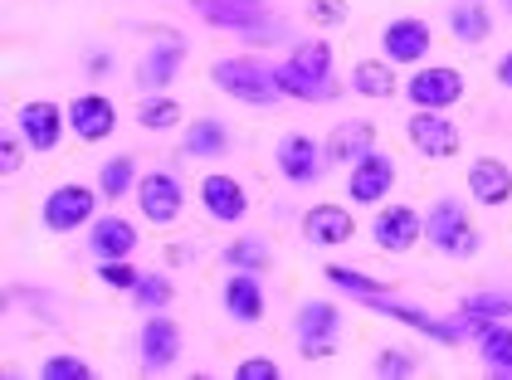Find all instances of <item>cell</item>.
<instances>
[{
	"label": "cell",
	"instance_id": "obj_1",
	"mask_svg": "<svg viewBox=\"0 0 512 380\" xmlns=\"http://www.w3.org/2000/svg\"><path fill=\"white\" fill-rule=\"evenodd\" d=\"M210 78H215V88H220L225 98L249 103V108H269V103L283 98V93H278L274 69H264V64H259V59H249V54H239V59H220V64L210 69Z\"/></svg>",
	"mask_w": 512,
	"mask_h": 380
},
{
	"label": "cell",
	"instance_id": "obj_2",
	"mask_svg": "<svg viewBox=\"0 0 512 380\" xmlns=\"http://www.w3.org/2000/svg\"><path fill=\"white\" fill-rule=\"evenodd\" d=\"M425 234H430V244L439 254H449V259H473L478 249H483V234L469 225V210L459 205V200H434L430 220H425Z\"/></svg>",
	"mask_w": 512,
	"mask_h": 380
},
{
	"label": "cell",
	"instance_id": "obj_3",
	"mask_svg": "<svg viewBox=\"0 0 512 380\" xmlns=\"http://www.w3.org/2000/svg\"><path fill=\"white\" fill-rule=\"evenodd\" d=\"M293 332H298V351H303L308 361H327V356L337 351V337H342V312H337V303L308 298V303L298 307Z\"/></svg>",
	"mask_w": 512,
	"mask_h": 380
},
{
	"label": "cell",
	"instance_id": "obj_4",
	"mask_svg": "<svg viewBox=\"0 0 512 380\" xmlns=\"http://www.w3.org/2000/svg\"><path fill=\"white\" fill-rule=\"evenodd\" d=\"M98 195L103 190L93 186H79V181H69V186H54L44 195L40 205V220L49 234H69V229H79L93 220V210H98Z\"/></svg>",
	"mask_w": 512,
	"mask_h": 380
},
{
	"label": "cell",
	"instance_id": "obj_5",
	"mask_svg": "<svg viewBox=\"0 0 512 380\" xmlns=\"http://www.w3.org/2000/svg\"><path fill=\"white\" fill-rule=\"evenodd\" d=\"M405 137H410L415 152L430 156V161H444V156L459 152V127L439 113V108H415L410 122H405Z\"/></svg>",
	"mask_w": 512,
	"mask_h": 380
},
{
	"label": "cell",
	"instance_id": "obj_6",
	"mask_svg": "<svg viewBox=\"0 0 512 380\" xmlns=\"http://www.w3.org/2000/svg\"><path fill=\"white\" fill-rule=\"evenodd\" d=\"M137 205H142V215H147L152 225L181 220V210H186V186H181V176H171V171H147V176L137 181Z\"/></svg>",
	"mask_w": 512,
	"mask_h": 380
},
{
	"label": "cell",
	"instance_id": "obj_7",
	"mask_svg": "<svg viewBox=\"0 0 512 380\" xmlns=\"http://www.w3.org/2000/svg\"><path fill=\"white\" fill-rule=\"evenodd\" d=\"M274 161H278V176H283V181H293V186H313L317 176H322L327 152L317 147L308 132H283L278 147H274Z\"/></svg>",
	"mask_w": 512,
	"mask_h": 380
},
{
	"label": "cell",
	"instance_id": "obj_8",
	"mask_svg": "<svg viewBox=\"0 0 512 380\" xmlns=\"http://www.w3.org/2000/svg\"><path fill=\"white\" fill-rule=\"evenodd\" d=\"M64 122H69V113H64L59 103H49V98H30V103H20V113H15V127H20L25 147H35V152H54V147H59Z\"/></svg>",
	"mask_w": 512,
	"mask_h": 380
},
{
	"label": "cell",
	"instance_id": "obj_9",
	"mask_svg": "<svg viewBox=\"0 0 512 380\" xmlns=\"http://www.w3.org/2000/svg\"><path fill=\"white\" fill-rule=\"evenodd\" d=\"M430 44H434V30H430V20H420V15H400V20H391L381 30V54L391 64H410L415 69L430 54Z\"/></svg>",
	"mask_w": 512,
	"mask_h": 380
},
{
	"label": "cell",
	"instance_id": "obj_10",
	"mask_svg": "<svg viewBox=\"0 0 512 380\" xmlns=\"http://www.w3.org/2000/svg\"><path fill=\"white\" fill-rule=\"evenodd\" d=\"M405 98L415 103V108H454L459 98H464V74L459 69H439V64H430V69H415L410 74V83H405Z\"/></svg>",
	"mask_w": 512,
	"mask_h": 380
},
{
	"label": "cell",
	"instance_id": "obj_11",
	"mask_svg": "<svg viewBox=\"0 0 512 380\" xmlns=\"http://www.w3.org/2000/svg\"><path fill=\"white\" fill-rule=\"evenodd\" d=\"M200 205H205V215L215 220V225H239L244 215H249V195L239 186L235 176H225V171H210L205 181H200Z\"/></svg>",
	"mask_w": 512,
	"mask_h": 380
},
{
	"label": "cell",
	"instance_id": "obj_12",
	"mask_svg": "<svg viewBox=\"0 0 512 380\" xmlns=\"http://www.w3.org/2000/svg\"><path fill=\"white\" fill-rule=\"evenodd\" d=\"M64 113H69V132H74L79 142H103V137H113V127H118V108H113V98H103V93H79Z\"/></svg>",
	"mask_w": 512,
	"mask_h": 380
},
{
	"label": "cell",
	"instance_id": "obj_13",
	"mask_svg": "<svg viewBox=\"0 0 512 380\" xmlns=\"http://www.w3.org/2000/svg\"><path fill=\"white\" fill-rule=\"evenodd\" d=\"M391 186H395V161L386 152H366L352 166V176H347V200L376 205V200L391 195Z\"/></svg>",
	"mask_w": 512,
	"mask_h": 380
},
{
	"label": "cell",
	"instance_id": "obj_14",
	"mask_svg": "<svg viewBox=\"0 0 512 380\" xmlns=\"http://www.w3.org/2000/svg\"><path fill=\"white\" fill-rule=\"evenodd\" d=\"M376 249H386V254H410L415 249V239L425 234V220L410 210V205H386L381 215H376Z\"/></svg>",
	"mask_w": 512,
	"mask_h": 380
},
{
	"label": "cell",
	"instance_id": "obj_15",
	"mask_svg": "<svg viewBox=\"0 0 512 380\" xmlns=\"http://www.w3.org/2000/svg\"><path fill=\"white\" fill-rule=\"evenodd\" d=\"M137 351H142V366H147V371H166V366L181 356V327H176V317L152 312V317L142 322Z\"/></svg>",
	"mask_w": 512,
	"mask_h": 380
},
{
	"label": "cell",
	"instance_id": "obj_16",
	"mask_svg": "<svg viewBox=\"0 0 512 380\" xmlns=\"http://www.w3.org/2000/svg\"><path fill=\"white\" fill-rule=\"evenodd\" d=\"M356 234V220L347 205H313L308 215H303V239L313 244V249H332V244H347Z\"/></svg>",
	"mask_w": 512,
	"mask_h": 380
},
{
	"label": "cell",
	"instance_id": "obj_17",
	"mask_svg": "<svg viewBox=\"0 0 512 380\" xmlns=\"http://www.w3.org/2000/svg\"><path fill=\"white\" fill-rule=\"evenodd\" d=\"M322 152H327V161H337V166H356L366 152H376V122H366V117L337 122V127L327 132Z\"/></svg>",
	"mask_w": 512,
	"mask_h": 380
},
{
	"label": "cell",
	"instance_id": "obj_18",
	"mask_svg": "<svg viewBox=\"0 0 512 380\" xmlns=\"http://www.w3.org/2000/svg\"><path fill=\"white\" fill-rule=\"evenodd\" d=\"M191 5H196L200 20H210L220 30H244V35L269 20V5L264 0H191Z\"/></svg>",
	"mask_w": 512,
	"mask_h": 380
},
{
	"label": "cell",
	"instance_id": "obj_19",
	"mask_svg": "<svg viewBox=\"0 0 512 380\" xmlns=\"http://www.w3.org/2000/svg\"><path fill=\"white\" fill-rule=\"evenodd\" d=\"M469 195L478 205H488V210L508 205L512 200V166L498 161V156H478L469 166Z\"/></svg>",
	"mask_w": 512,
	"mask_h": 380
},
{
	"label": "cell",
	"instance_id": "obj_20",
	"mask_svg": "<svg viewBox=\"0 0 512 380\" xmlns=\"http://www.w3.org/2000/svg\"><path fill=\"white\" fill-rule=\"evenodd\" d=\"M186 64V39H161L152 44L147 54H142V64H137V88H147V93H161L176 69Z\"/></svg>",
	"mask_w": 512,
	"mask_h": 380
},
{
	"label": "cell",
	"instance_id": "obj_21",
	"mask_svg": "<svg viewBox=\"0 0 512 380\" xmlns=\"http://www.w3.org/2000/svg\"><path fill=\"white\" fill-rule=\"evenodd\" d=\"M88 249H93V259H127L137 249V229L122 215H103L88 229Z\"/></svg>",
	"mask_w": 512,
	"mask_h": 380
},
{
	"label": "cell",
	"instance_id": "obj_22",
	"mask_svg": "<svg viewBox=\"0 0 512 380\" xmlns=\"http://www.w3.org/2000/svg\"><path fill=\"white\" fill-rule=\"evenodd\" d=\"M225 312L235 322H259L264 317V288L254 268H235V278L225 283Z\"/></svg>",
	"mask_w": 512,
	"mask_h": 380
},
{
	"label": "cell",
	"instance_id": "obj_23",
	"mask_svg": "<svg viewBox=\"0 0 512 380\" xmlns=\"http://www.w3.org/2000/svg\"><path fill=\"white\" fill-rule=\"evenodd\" d=\"M181 152L186 156H225L230 152V127L220 117H196L181 137Z\"/></svg>",
	"mask_w": 512,
	"mask_h": 380
},
{
	"label": "cell",
	"instance_id": "obj_24",
	"mask_svg": "<svg viewBox=\"0 0 512 380\" xmlns=\"http://www.w3.org/2000/svg\"><path fill=\"white\" fill-rule=\"evenodd\" d=\"M449 30H454L459 44H483V39L493 35V15L478 0H454L449 5Z\"/></svg>",
	"mask_w": 512,
	"mask_h": 380
},
{
	"label": "cell",
	"instance_id": "obj_25",
	"mask_svg": "<svg viewBox=\"0 0 512 380\" xmlns=\"http://www.w3.org/2000/svg\"><path fill=\"white\" fill-rule=\"evenodd\" d=\"M274 78H278V93H283V98H298V103H322V98L337 93L332 78H308V74H298L293 64H278Z\"/></svg>",
	"mask_w": 512,
	"mask_h": 380
},
{
	"label": "cell",
	"instance_id": "obj_26",
	"mask_svg": "<svg viewBox=\"0 0 512 380\" xmlns=\"http://www.w3.org/2000/svg\"><path fill=\"white\" fill-rule=\"evenodd\" d=\"M395 69L391 59H361L352 69V93H361V98H395Z\"/></svg>",
	"mask_w": 512,
	"mask_h": 380
},
{
	"label": "cell",
	"instance_id": "obj_27",
	"mask_svg": "<svg viewBox=\"0 0 512 380\" xmlns=\"http://www.w3.org/2000/svg\"><path fill=\"white\" fill-rule=\"evenodd\" d=\"M478 351H483V371H488V376H512V327L508 322H493V327L478 337Z\"/></svg>",
	"mask_w": 512,
	"mask_h": 380
},
{
	"label": "cell",
	"instance_id": "obj_28",
	"mask_svg": "<svg viewBox=\"0 0 512 380\" xmlns=\"http://www.w3.org/2000/svg\"><path fill=\"white\" fill-rule=\"evenodd\" d=\"M269 259H274V249L259 239V234H244V239H235V244H225V254H220V264L225 268H269Z\"/></svg>",
	"mask_w": 512,
	"mask_h": 380
},
{
	"label": "cell",
	"instance_id": "obj_29",
	"mask_svg": "<svg viewBox=\"0 0 512 380\" xmlns=\"http://www.w3.org/2000/svg\"><path fill=\"white\" fill-rule=\"evenodd\" d=\"M132 186H137V161H132V156H113V161L98 166V190H103V200H122Z\"/></svg>",
	"mask_w": 512,
	"mask_h": 380
},
{
	"label": "cell",
	"instance_id": "obj_30",
	"mask_svg": "<svg viewBox=\"0 0 512 380\" xmlns=\"http://www.w3.org/2000/svg\"><path fill=\"white\" fill-rule=\"evenodd\" d=\"M288 64L308 78H332V44H327V39H303V44L288 54Z\"/></svg>",
	"mask_w": 512,
	"mask_h": 380
},
{
	"label": "cell",
	"instance_id": "obj_31",
	"mask_svg": "<svg viewBox=\"0 0 512 380\" xmlns=\"http://www.w3.org/2000/svg\"><path fill=\"white\" fill-rule=\"evenodd\" d=\"M322 278H327L332 288H342V293H352V298H376V293H386V283H381V278H366L361 268L327 264V268H322Z\"/></svg>",
	"mask_w": 512,
	"mask_h": 380
},
{
	"label": "cell",
	"instance_id": "obj_32",
	"mask_svg": "<svg viewBox=\"0 0 512 380\" xmlns=\"http://www.w3.org/2000/svg\"><path fill=\"white\" fill-rule=\"evenodd\" d=\"M137 122H142L147 132H166V127H176V122H181V103H176V98H166V93H152V98H142V103H137Z\"/></svg>",
	"mask_w": 512,
	"mask_h": 380
},
{
	"label": "cell",
	"instance_id": "obj_33",
	"mask_svg": "<svg viewBox=\"0 0 512 380\" xmlns=\"http://www.w3.org/2000/svg\"><path fill=\"white\" fill-rule=\"evenodd\" d=\"M171 298H176V283H171V278H161V273H142V283L132 288V303L147 307V312H161Z\"/></svg>",
	"mask_w": 512,
	"mask_h": 380
},
{
	"label": "cell",
	"instance_id": "obj_34",
	"mask_svg": "<svg viewBox=\"0 0 512 380\" xmlns=\"http://www.w3.org/2000/svg\"><path fill=\"white\" fill-rule=\"evenodd\" d=\"M44 380H88L93 376V366L83 361V356H69V351H59V356H49L40 366Z\"/></svg>",
	"mask_w": 512,
	"mask_h": 380
},
{
	"label": "cell",
	"instance_id": "obj_35",
	"mask_svg": "<svg viewBox=\"0 0 512 380\" xmlns=\"http://www.w3.org/2000/svg\"><path fill=\"white\" fill-rule=\"evenodd\" d=\"M98 278H103L108 288H118V293H132V288L142 283V273L127 264V259H98Z\"/></svg>",
	"mask_w": 512,
	"mask_h": 380
},
{
	"label": "cell",
	"instance_id": "obj_36",
	"mask_svg": "<svg viewBox=\"0 0 512 380\" xmlns=\"http://www.w3.org/2000/svg\"><path fill=\"white\" fill-rule=\"evenodd\" d=\"M415 371H420V361L410 351H395V346L371 361V376H415Z\"/></svg>",
	"mask_w": 512,
	"mask_h": 380
},
{
	"label": "cell",
	"instance_id": "obj_37",
	"mask_svg": "<svg viewBox=\"0 0 512 380\" xmlns=\"http://www.w3.org/2000/svg\"><path fill=\"white\" fill-rule=\"evenodd\" d=\"M464 312H478V317H508L512 293H473V298H464Z\"/></svg>",
	"mask_w": 512,
	"mask_h": 380
},
{
	"label": "cell",
	"instance_id": "obj_38",
	"mask_svg": "<svg viewBox=\"0 0 512 380\" xmlns=\"http://www.w3.org/2000/svg\"><path fill=\"white\" fill-rule=\"evenodd\" d=\"M308 20L313 25H342L347 20V0H313L308 5Z\"/></svg>",
	"mask_w": 512,
	"mask_h": 380
},
{
	"label": "cell",
	"instance_id": "obj_39",
	"mask_svg": "<svg viewBox=\"0 0 512 380\" xmlns=\"http://www.w3.org/2000/svg\"><path fill=\"white\" fill-rule=\"evenodd\" d=\"M239 380H278V366L269 356H249V361H239Z\"/></svg>",
	"mask_w": 512,
	"mask_h": 380
},
{
	"label": "cell",
	"instance_id": "obj_40",
	"mask_svg": "<svg viewBox=\"0 0 512 380\" xmlns=\"http://www.w3.org/2000/svg\"><path fill=\"white\" fill-rule=\"evenodd\" d=\"M0 171H5V176H15V171H20V142H15V137H5V142H0Z\"/></svg>",
	"mask_w": 512,
	"mask_h": 380
},
{
	"label": "cell",
	"instance_id": "obj_41",
	"mask_svg": "<svg viewBox=\"0 0 512 380\" xmlns=\"http://www.w3.org/2000/svg\"><path fill=\"white\" fill-rule=\"evenodd\" d=\"M498 83H503V88H512V49L498 59Z\"/></svg>",
	"mask_w": 512,
	"mask_h": 380
},
{
	"label": "cell",
	"instance_id": "obj_42",
	"mask_svg": "<svg viewBox=\"0 0 512 380\" xmlns=\"http://www.w3.org/2000/svg\"><path fill=\"white\" fill-rule=\"evenodd\" d=\"M88 69H93V74H108V69H113V59H108V54H93V59H88Z\"/></svg>",
	"mask_w": 512,
	"mask_h": 380
},
{
	"label": "cell",
	"instance_id": "obj_43",
	"mask_svg": "<svg viewBox=\"0 0 512 380\" xmlns=\"http://www.w3.org/2000/svg\"><path fill=\"white\" fill-rule=\"evenodd\" d=\"M503 5H508V10H512V0H503Z\"/></svg>",
	"mask_w": 512,
	"mask_h": 380
}]
</instances>
